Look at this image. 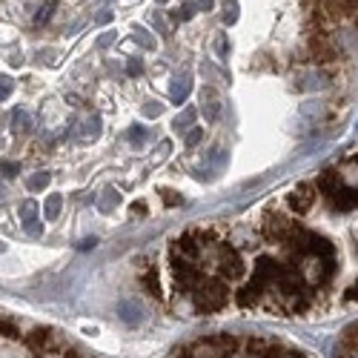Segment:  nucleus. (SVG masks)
Instances as JSON below:
<instances>
[{"mask_svg":"<svg viewBox=\"0 0 358 358\" xmlns=\"http://www.w3.org/2000/svg\"><path fill=\"white\" fill-rule=\"evenodd\" d=\"M46 184H49V175H46V172H38L35 178H29V181H26V187L32 189V192H41V189H46Z\"/></svg>","mask_w":358,"mask_h":358,"instance_id":"obj_12","label":"nucleus"},{"mask_svg":"<svg viewBox=\"0 0 358 358\" xmlns=\"http://www.w3.org/2000/svg\"><path fill=\"white\" fill-rule=\"evenodd\" d=\"M23 347L32 352L35 358H43V355H52V352H61L64 341L57 338L55 330H46V327H35L32 333L23 336Z\"/></svg>","mask_w":358,"mask_h":358,"instance_id":"obj_4","label":"nucleus"},{"mask_svg":"<svg viewBox=\"0 0 358 358\" xmlns=\"http://www.w3.org/2000/svg\"><path fill=\"white\" fill-rule=\"evenodd\" d=\"M132 215H146V206L143 203H135L132 206Z\"/></svg>","mask_w":358,"mask_h":358,"instance_id":"obj_27","label":"nucleus"},{"mask_svg":"<svg viewBox=\"0 0 358 358\" xmlns=\"http://www.w3.org/2000/svg\"><path fill=\"white\" fill-rule=\"evenodd\" d=\"M295 224H298V221H292L289 215H284V213H278V210H270V213L264 215V221H261V232H264L266 241L284 244L287 238H289V232L295 229Z\"/></svg>","mask_w":358,"mask_h":358,"instance_id":"obj_5","label":"nucleus"},{"mask_svg":"<svg viewBox=\"0 0 358 358\" xmlns=\"http://www.w3.org/2000/svg\"><path fill=\"white\" fill-rule=\"evenodd\" d=\"M52 12H55V3H46V6L41 9V15H38V23H43V20H49V17H52Z\"/></svg>","mask_w":358,"mask_h":358,"instance_id":"obj_21","label":"nucleus"},{"mask_svg":"<svg viewBox=\"0 0 358 358\" xmlns=\"http://www.w3.org/2000/svg\"><path fill=\"white\" fill-rule=\"evenodd\" d=\"M129 75H141V64L132 61V64H129Z\"/></svg>","mask_w":358,"mask_h":358,"instance_id":"obj_29","label":"nucleus"},{"mask_svg":"<svg viewBox=\"0 0 358 358\" xmlns=\"http://www.w3.org/2000/svg\"><path fill=\"white\" fill-rule=\"evenodd\" d=\"M12 89H15L12 78H6V75H0V101H6V98L12 95Z\"/></svg>","mask_w":358,"mask_h":358,"instance_id":"obj_15","label":"nucleus"},{"mask_svg":"<svg viewBox=\"0 0 358 358\" xmlns=\"http://www.w3.org/2000/svg\"><path fill=\"white\" fill-rule=\"evenodd\" d=\"M192 117H195V109L184 112V115H181V117H178V121H175V127H178V129H181V127H189V124H192Z\"/></svg>","mask_w":358,"mask_h":358,"instance_id":"obj_18","label":"nucleus"},{"mask_svg":"<svg viewBox=\"0 0 358 358\" xmlns=\"http://www.w3.org/2000/svg\"><path fill=\"white\" fill-rule=\"evenodd\" d=\"M15 127H17V129H23V132H26V129H29V127H32V117H29V115H26V112H20V109H17V112H15Z\"/></svg>","mask_w":358,"mask_h":358,"instance_id":"obj_16","label":"nucleus"},{"mask_svg":"<svg viewBox=\"0 0 358 358\" xmlns=\"http://www.w3.org/2000/svg\"><path fill=\"white\" fill-rule=\"evenodd\" d=\"M146 115H158V103H146Z\"/></svg>","mask_w":358,"mask_h":358,"instance_id":"obj_28","label":"nucleus"},{"mask_svg":"<svg viewBox=\"0 0 358 358\" xmlns=\"http://www.w3.org/2000/svg\"><path fill=\"white\" fill-rule=\"evenodd\" d=\"M138 41H141V43H143L146 49H155V41H152V38H149V35L143 32V29H138Z\"/></svg>","mask_w":358,"mask_h":358,"instance_id":"obj_20","label":"nucleus"},{"mask_svg":"<svg viewBox=\"0 0 358 358\" xmlns=\"http://www.w3.org/2000/svg\"><path fill=\"white\" fill-rule=\"evenodd\" d=\"M109 17H112V12H109V9H103V12H101L95 20H98V23H109Z\"/></svg>","mask_w":358,"mask_h":358,"instance_id":"obj_26","label":"nucleus"},{"mask_svg":"<svg viewBox=\"0 0 358 358\" xmlns=\"http://www.w3.org/2000/svg\"><path fill=\"white\" fill-rule=\"evenodd\" d=\"M344 301H358V281L344 292Z\"/></svg>","mask_w":358,"mask_h":358,"instance_id":"obj_24","label":"nucleus"},{"mask_svg":"<svg viewBox=\"0 0 358 358\" xmlns=\"http://www.w3.org/2000/svg\"><path fill=\"white\" fill-rule=\"evenodd\" d=\"M187 95H189V80H187V78H178V80L172 83V101L181 103Z\"/></svg>","mask_w":358,"mask_h":358,"instance_id":"obj_11","label":"nucleus"},{"mask_svg":"<svg viewBox=\"0 0 358 358\" xmlns=\"http://www.w3.org/2000/svg\"><path fill=\"white\" fill-rule=\"evenodd\" d=\"M138 281L143 284V289L152 295V298H164V287H161V273H158V266L146 264L143 270L138 273Z\"/></svg>","mask_w":358,"mask_h":358,"instance_id":"obj_7","label":"nucleus"},{"mask_svg":"<svg viewBox=\"0 0 358 358\" xmlns=\"http://www.w3.org/2000/svg\"><path fill=\"white\" fill-rule=\"evenodd\" d=\"M281 358H310V355H307V352H301V350H292V347H284Z\"/></svg>","mask_w":358,"mask_h":358,"instance_id":"obj_19","label":"nucleus"},{"mask_svg":"<svg viewBox=\"0 0 358 358\" xmlns=\"http://www.w3.org/2000/svg\"><path fill=\"white\" fill-rule=\"evenodd\" d=\"M206 261L213 264L215 275L224 278L227 284L241 281V278L247 275V264H244L241 250H238L235 244H229V241H218V244L210 250V255H206Z\"/></svg>","mask_w":358,"mask_h":358,"instance_id":"obj_2","label":"nucleus"},{"mask_svg":"<svg viewBox=\"0 0 358 358\" xmlns=\"http://www.w3.org/2000/svg\"><path fill=\"white\" fill-rule=\"evenodd\" d=\"M0 169H3V172H6V178H15V175L20 172V166H17L15 161H3V164H0Z\"/></svg>","mask_w":358,"mask_h":358,"instance_id":"obj_17","label":"nucleus"},{"mask_svg":"<svg viewBox=\"0 0 358 358\" xmlns=\"http://www.w3.org/2000/svg\"><path fill=\"white\" fill-rule=\"evenodd\" d=\"M158 3H166V0H158Z\"/></svg>","mask_w":358,"mask_h":358,"instance_id":"obj_30","label":"nucleus"},{"mask_svg":"<svg viewBox=\"0 0 358 358\" xmlns=\"http://www.w3.org/2000/svg\"><path fill=\"white\" fill-rule=\"evenodd\" d=\"M61 355H64V358H89V355H86L80 347H75V344H64V347H61Z\"/></svg>","mask_w":358,"mask_h":358,"instance_id":"obj_14","label":"nucleus"},{"mask_svg":"<svg viewBox=\"0 0 358 358\" xmlns=\"http://www.w3.org/2000/svg\"><path fill=\"white\" fill-rule=\"evenodd\" d=\"M287 206L295 215H307L315 206V187L313 184H298L289 195H287Z\"/></svg>","mask_w":358,"mask_h":358,"instance_id":"obj_6","label":"nucleus"},{"mask_svg":"<svg viewBox=\"0 0 358 358\" xmlns=\"http://www.w3.org/2000/svg\"><path fill=\"white\" fill-rule=\"evenodd\" d=\"M98 206H101V210H103V213H109V210H112V206H117V192L106 189V192H103V201H101Z\"/></svg>","mask_w":358,"mask_h":358,"instance_id":"obj_13","label":"nucleus"},{"mask_svg":"<svg viewBox=\"0 0 358 358\" xmlns=\"http://www.w3.org/2000/svg\"><path fill=\"white\" fill-rule=\"evenodd\" d=\"M201 138H203V129H192V132L187 135V146H195Z\"/></svg>","mask_w":358,"mask_h":358,"instance_id":"obj_23","label":"nucleus"},{"mask_svg":"<svg viewBox=\"0 0 358 358\" xmlns=\"http://www.w3.org/2000/svg\"><path fill=\"white\" fill-rule=\"evenodd\" d=\"M0 341H9V344L23 341V330H20V327L12 318H6L3 313H0Z\"/></svg>","mask_w":358,"mask_h":358,"instance_id":"obj_8","label":"nucleus"},{"mask_svg":"<svg viewBox=\"0 0 358 358\" xmlns=\"http://www.w3.org/2000/svg\"><path fill=\"white\" fill-rule=\"evenodd\" d=\"M61 206H64V198H61V195H49L46 203H43V215H46V221H55L57 215H61Z\"/></svg>","mask_w":358,"mask_h":358,"instance_id":"obj_10","label":"nucleus"},{"mask_svg":"<svg viewBox=\"0 0 358 358\" xmlns=\"http://www.w3.org/2000/svg\"><path fill=\"white\" fill-rule=\"evenodd\" d=\"M270 344H273V338H261V336H250L247 341H244V352L247 355H255V358H261L266 350H270Z\"/></svg>","mask_w":358,"mask_h":358,"instance_id":"obj_9","label":"nucleus"},{"mask_svg":"<svg viewBox=\"0 0 358 358\" xmlns=\"http://www.w3.org/2000/svg\"><path fill=\"white\" fill-rule=\"evenodd\" d=\"M189 298H192L195 313H201V315L221 313L227 307V301H229V284L224 278H218V275H203Z\"/></svg>","mask_w":358,"mask_h":358,"instance_id":"obj_1","label":"nucleus"},{"mask_svg":"<svg viewBox=\"0 0 358 358\" xmlns=\"http://www.w3.org/2000/svg\"><path fill=\"white\" fill-rule=\"evenodd\" d=\"M169 266H172V278H175V287H178V292H187V295H192V289L201 284V278L206 275L203 270H201V264H192V261H184L181 255H169Z\"/></svg>","mask_w":358,"mask_h":358,"instance_id":"obj_3","label":"nucleus"},{"mask_svg":"<svg viewBox=\"0 0 358 358\" xmlns=\"http://www.w3.org/2000/svg\"><path fill=\"white\" fill-rule=\"evenodd\" d=\"M129 138H132V143H143V141H146V129H143V127H135V132H132Z\"/></svg>","mask_w":358,"mask_h":358,"instance_id":"obj_22","label":"nucleus"},{"mask_svg":"<svg viewBox=\"0 0 358 358\" xmlns=\"http://www.w3.org/2000/svg\"><path fill=\"white\" fill-rule=\"evenodd\" d=\"M164 195H166V203H169V206H175V203H181V198H178L175 192H169V189H166Z\"/></svg>","mask_w":358,"mask_h":358,"instance_id":"obj_25","label":"nucleus"}]
</instances>
